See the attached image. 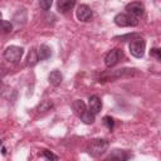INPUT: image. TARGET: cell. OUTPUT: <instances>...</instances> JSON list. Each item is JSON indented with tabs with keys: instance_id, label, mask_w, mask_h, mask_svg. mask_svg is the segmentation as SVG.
<instances>
[{
	"instance_id": "8fae6325",
	"label": "cell",
	"mask_w": 161,
	"mask_h": 161,
	"mask_svg": "<svg viewBox=\"0 0 161 161\" xmlns=\"http://www.w3.org/2000/svg\"><path fill=\"white\" fill-rule=\"evenodd\" d=\"M72 107H73V111H74V113L78 116V117H80L86 111H87V107H86V103L82 101V99H75L74 102H73V104H72Z\"/></svg>"
},
{
	"instance_id": "30bf717a",
	"label": "cell",
	"mask_w": 161,
	"mask_h": 161,
	"mask_svg": "<svg viewBox=\"0 0 161 161\" xmlns=\"http://www.w3.org/2000/svg\"><path fill=\"white\" fill-rule=\"evenodd\" d=\"M48 80H49V83L53 84V86H59V84L62 83V80H63V75H62V73H60L59 70L54 69V70H52V72L49 73Z\"/></svg>"
},
{
	"instance_id": "277c9868",
	"label": "cell",
	"mask_w": 161,
	"mask_h": 161,
	"mask_svg": "<svg viewBox=\"0 0 161 161\" xmlns=\"http://www.w3.org/2000/svg\"><path fill=\"white\" fill-rule=\"evenodd\" d=\"M146 42L142 38H133L130 43V53L135 58H142L145 54Z\"/></svg>"
},
{
	"instance_id": "2e32d148",
	"label": "cell",
	"mask_w": 161,
	"mask_h": 161,
	"mask_svg": "<svg viewBox=\"0 0 161 161\" xmlns=\"http://www.w3.org/2000/svg\"><path fill=\"white\" fill-rule=\"evenodd\" d=\"M80 121L83 122V123H86V125H91V123H93L94 122V114L91 112V111H86L80 117Z\"/></svg>"
},
{
	"instance_id": "ac0fdd59",
	"label": "cell",
	"mask_w": 161,
	"mask_h": 161,
	"mask_svg": "<svg viewBox=\"0 0 161 161\" xmlns=\"http://www.w3.org/2000/svg\"><path fill=\"white\" fill-rule=\"evenodd\" d=\"M53 4V0H39V6L42 10H49Z\"/></svg>"
},
{
	"instance_id": "9c48e42d",
	"label": "cell",
	"mask_w": 161,
	"mask_h": 161,
	"mask_svg": "<svg viewBox=\"0 0 161 161\" xmlns=\"http://www.w3.org/2000/svg\"><path fill=\"white\" fill-rule=\"evenodd\" d=\"M75 5V0H58L57 1V8L60 13H68L72 10Z\"/></svg>"
},
{
	"instance_id": "5b68a950",
	"label": "cell",
	"mask_w": 161,
	"mask_h": 161,
	"mask_svg": "<svg viewBox=\"0 0 161 161\" xmlns=\"http://www.w3.org/2000/svg\"><path fill=\"white\" fill-rule=\"evenodd\" d=\"M121 58H122V52L119 49H112V50H109L106 54V57H104V64H106L107 68H112V67H114L119 62Z\"/></svg>"
},
{
	"instance_id": "9a60e30c",
	"label": "cell",
	"mask_w": 161,
	"mask_h": 161,
	"mask_svg": "<svg viewBox=\"0 0 161 161\" xmlns=\"http://www.w3.org/2000/svg\"><path fill=\"white\" fill-rule=\"evenodd\" d=\"M130 157H131L130 155H127L125 151H119V150H114V152L108 156V158H112V160H127Z\"/></svg>"
},
{
	"instance_id": "3957f363",
	"label": "cell",
	"mask_w": 161,
	"mask_h": 161,
	"mask_svg": "<svg viewBox=\"0 0 161 161\" xmlns=\"http://www.w3.org/2000/svg\"><path fill=\"white\" fill-rule=\"evenodd\" d=\"M114 24L119 28H126V26H136L138 24V20L137 18L130 15V14H126V13H119L114 16L113 19Z\"/></svg>"
},
{
	"instance_id": "7c38bea8",
	"label": "cell",
	"mask_w": 161,
	"mask_h": 161,
	"mask_svg": "<svg viewBox=\"0 0 161 161\" xmlns=\"http://www.w3.org/2000/svg\"><path fill=\"white\" fill-rule=\"evenodd\" d=\"M38 57H39V60H45V59H49L52 57V49L45 45V44H42L38 49Z\"/></svg>"
},
{
	"instance_id": "4fadbf2b",
	"label": "cell",
	"mask_w": 161,
	"mask_h": 161,
	"mask_svg": "<svg viewBox=\"0 0 161 161\" xmlns=\"http://www.w3.org/2000/svg\"><path fill=\"white\" fill-rule=\"evenodd\" d=\"M39 62V57H38V50L35 48H33L29 54H28V59H26V64L29 67H34L36 63Z\"/></svg>"
},
{
	"instance_id": "52a82bcc",
	"label": "cell",
	"mask_w": 161,
	"mask_h": 161,
	"mask_svg": "<svg viewBox=\"0 0 161 161\" xmlns=\"http://www.w3.org/2000/svg\"><path fill=\"white\" fill-rule=\"evenodd\" d=\"M75 15H77V19L78 20H80V21H88L92 18V10H91V8L88 5L82 4V5L78 6Z\"/></svg>"
},
{
	"instance_id": "5bb4252c",
	"label": "cell",
	"mask_w": 161,
	"mask_h": 161,
	"mask_svg": "<svg viewBox=\"0 0 161 161\" xmlns=\"http://www.w3.org/2000/svg\"><path fill=\"white\" fill-rule=\"evenodd\" d=\"M13 30V24L8 20H0V35H4V34H9L11 33Z\"/></svg>"
},
{
	"instance_id": "8992f818",
	"label": "cell",
	"mask_w": 161,
	"mask_h": 161,
	"mask_svg": "<svg viewBox=\"0 0 161 161\" xmlns=\"http://www.w3.org/2000/svg\"><path fill=\"white\" fill-rule=\"evenodd\" d=\"M125 9H126L127 14H130V15H132V16H135V18L142 16L143 13H145V6H143V4L138 3V1H132V3L127 4Z\"/></svg>"
},
{
	"instance_id": "44dd1931",
	"label": "cell",
	"mask_w": 161,
	"mask_h": 161,
	"mask_svg": "<svg viewBox=\"0 0 161 161\" xmlns=\"http://www.w3.org/2000/svg\"><path fill=\"white\" fill-rule=\"evenodd\" d=\"M150 54H151V57H155V58H156V60H160V59H161L160 49H158V48H152V49H151V52H150Z\"/></svg>"
},
{
	"instance_id": "7a4b0ae2",
	"label": "cell",
	"mask_w": 161,
	"mask_h": 161,
	"mask_svg": "<svg viewBox=\"0 0 161 161\" xmlns=\"http://www.w3.org/2000/svg\"><path fill=\"white\" fill-rule=\"evenodd\" d=\"M24 54V49L21 47H18V45H10L5 49L4 52V58L5 60H8L9 63H13V64H16L20 62L21 57Z\"/></svg>"
},
{
	"instance_id": "6da1fadb",
	"label": "cell",
	"mask_w": 161,
	"mask_h": 161,
	"mask_svg": "<svg viewBox=\"0 0 161 161\" xmlns=\"http://www.w3.org/2000/svg\"><path fill=\"white\" fill-rule=\"evenodd\" d=\"M107 148H108V142L106 140H103V138H96V140H93L88 145L87 151H88V153L91 156L99 157V156H102L107 151Z\"/></svg>"
},
{
	"instance_id": "ba28073f",
	"label": "cell",
	"mask_w": 161,
	"mask_h": 161,
	"mask_svg": "<svg viewBox=\"0 0 161 161\" xmlns=\"http://www.w3.org/2000/svg\"><path fill=\"white\" fill-rule=\"evenodd\" d=\"M88 106H89V111L93 114H97V113H99V111L102 108V102L98 96H91L88 99Z\"/></svg>"
},
{
	"instance_id": "e0dca14e",
	"label": "cell",
	"mask_w": 161,
	"mask_h": 161,
	"mask_svg": "<svg viewBox=\"0 0 161 161\" xmlns=\"http://www.w3.org/2000/svg\"><path fill=\"white\" fill-rule=\"evenodd\" d=\"M52 108H53V102H52V101H49V99H47V101H43V102L39 104L38 111H39L40 113H45V112L50 111Z\"/></svg>"
},
{
	"instance_id": "7402d4cb",
	"label": "cell",
	"mask_w": 161,
	"mask_h": 161,
	"mask_svg": "<svg viewBox=\"0 0 161 161\" xmlns=\"http://www.w3.org/2000/svg\"><path fill=\"white\" fill-rule=\"evenodd\" d=\"M0 20H1V13H0Z\"/></svg>"
},
{
	"instance_id": "d6986e66",
	"label": "cell",
	"mask_w": 161,
	"mask_h": 161,
	"mask_svg": "<svg viewBox=\"0 0 161 161\" xmlns=\"http://www.w3.org/2000/svg\"><path fill=\"white\" fill-rule=\"evenodd\" d=\"M103 123L106 125V127L111 131L112 128H113V126H114V121H113V118L112 117H109V116H106V117H103Z\"/></svg>"
},
{
	"instance_id": "ffe728a7",
	"label": "cell",
	"mask_w": 161,
	"mask_h": 161,
	"mask_svg": "<svg viewBox=\"0 0 161 161\" xmlns=\"http://www.w3.org/2000/svg\"><path fill=\"white\" fill-rule=\"evenodd\" d=\"M42 156L45 157L47 160H58V156L54 155V153H52V152L48 151V150H44V151L42 152Z\"/></svg>"
}]
</instances>
